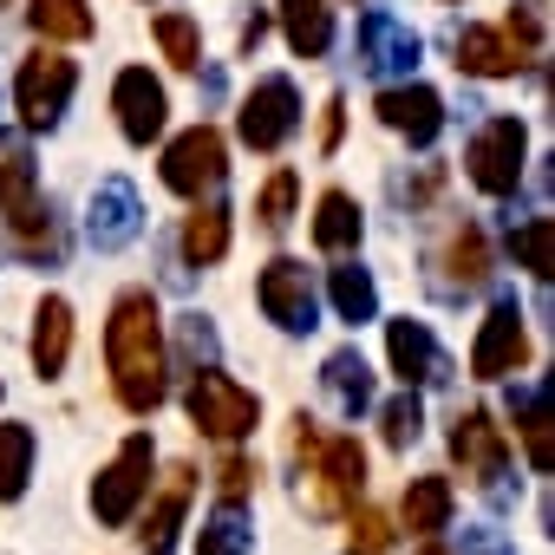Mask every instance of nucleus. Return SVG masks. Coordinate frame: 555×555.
I'll list each match as a JSON object with an SVG mask.
<instances>
[{
  "instance_id": "f257e3e1",
  "label": "nucleus",
  "mask_w": 555,
  "mask_h": 555,
  "mask_svg": "<svg viewBox=\"0 0 555 555\" xmlns=\"http://www.w3.org/2000/svg\"><path fill=\"white\" fill-rule=\"evenodd\" d=\"M105 366L112 392L131 418H151L170 392V347H164V314L151 288H125L105 321Z\"/></svg>"
},
{
  "instance_id": "f03ea898",
  "label": "nucleus",
  "mask_w": 555,
  "mask_h": 555,
  "mask_svg": "<svg viewBox=\"0 0 555 555\" xmlns=\"http://www.w3.org/2000/svg\"><path fill=\"white\" fill-rule=\"evenodd\" d=\"M451 457L464 464V477H470L496 509L522 496V483L509 477V470H516V451H509L503 425H496L483 405H470V412H457V418H451Z\"/></svg>"
},
{
  "instance_id": "7ed1b4c3",
  "label": "nucleus",
  "mask_w": 555,
  "mask_h": 555,
  "mask_svg": "<svg viewBox=\"0 0 555 555\" xmlns=\"http://www.w3.org/2000/svg\"><path fill=\"white\" fill-rule=\"evenodd\" d=\"M183 412H190V425H196L203 438H216V444H242V438H255V425H261V399H255L248 386H235L229 373H190Z\"/></svg>"
},
{
  "instance_id": "20e7f679",
  "label": "nucleus",
  "mask_w": 555,
  "mask_h": 555,
  "mask_svg": "<svg viewBox=\"0 0 555 555\" xmlns=\"http://www.w3.org/2000/svg\"><path fill=\"white\" fill-rule=\"evenodd\" d=\"M73 92H79V66L60 47H34L21 60V79H14V112H21L27 131H53L66 118Z\"/></svg>"
},
{
  "instance_id": "39448f33",
  "label": "nucleus",
  "mask_w": 555,
  "mask_h": 555,
  "mask_svg": "<svg viewBox=\"0 0 555 555\" xmlns=\"http://www.w3.org/2000/svg\"><path fill=\"white\" fill-rule=\"evenodd\" d=\"M157 177H164L170 196H190V203L216 196L222 177H229V138H222L216 125H190V131H177V138L164 144Z\"/></svg>"
},
{
  "instance_id": "423d86ee",
  "label": "nucleus",
  "mask_w": 555,
  "mask_h": 555,
  "mask_svg": "<svg viewBox=\"0 0 555 555\" xmlns=\"http://www.w3.org/2000/svg\"><path fill=\"white\" fill-rule=\"evenodd\" d=\"M151 464H157L151 431H131V438L118 444V457L92 477V516H99L105 529H125V522L144 509V496H151Z\"/></svg>"
},
{
  "instance_id": "0eeeda50",
  "label": "nucleus",
  "mask_w": 555,
  "mask_h": 555,
  "mask_svg": "<svg viewBox=\"0 0 555 555\" xmlns=\"http://www.w3.org/2000/svg\"><path fill=\"white\" fill-rule=\"evenodd\" d=\"M295 131H301V92H295V79H288V73L255 79V92H248L242 112H235V138H242L255 157H274Z\"/></svg>"
},
{
  "instance_id": "6e6552de",
  "label": "nucleus",
  "mask_w": 555,
  "mask_h": 555,
  "mask_svg": "<svg viewBox=\"0 0 555 555\" xmlns=\"http://www.w3.org/2000/svg\"><path fill=\"white\" fill-rule=\"evenodd\" d=\"M522 157H529L522 118H490V125H477V138L464 151V177L483 196H516L522 190Z\"/></svg>"
},
{
  "instance_id": "1a4fd4ad",
  "label": "nucleus",
  "mask_w": 555,
  "mask_h": 555,
  "mask_svg": "<svg viewBox=\"0 0 555 555\" xmlns=\"http://www.w3.org/2000/svg\"><path fill=\"white\" fill-rule=\"evenodd\" d=\"M255 301H261V314L282 327V334H314L321 327V288H314L308 261H295V255H274L261 268Z\"/></svg>"
},
{
  "instance_id": "9d476101",
  "label": "nucleus",
  "mask_w": 555,
  "mask_h": 555,
  "mask_svg": "<svg viewBox=\"0 0 555 555\" xmlns=\"http://www.w3.org/2000/svg\"><path fill=\"white\" fill-rule=\"evenodd\" d=\"M522 360H529V334H522V308H516V295H496L490 301V314H483V327H477V340H470V379H509V373H522Z\"/></svg>"
},
{
  "instance_id": "9b49d317",
  "label": "nucleus",
  "mask_w": 555,
  "mask_h": 555,
  "mask_svg": "<svg viewBox=\"0 0 555 555\" xmlns=\"http://www.w3.org/2000/svg\"><path fill=\"white\" fill-rule=\"evenodd\" d=\"M418 53H425V40H418L405 21H392V14H360V27H353V60H360V73L405 86L412 66H418Z\"/></svg>"
},
{
  "instance_id": "f8f14e48",
  "label": "nucleus",
  "mask_w": 555,
  "mask_h": 555,
  "mask_svg": "<svg viewBox=\"0 0 555 555\" xmlns=\"http://www.w3.org/2000/svg\"><path fill=\"white\" fill-rule=\"evenodd\" d=\"M112 112H118L125 144H151L170 125V92H164V79H151V66H125L112 79Z\"/></svg>"
},
{
  "instance_id": "ddd939ff",
  "label": "nucleus",
  "mask_w": 555,
  "mask_h": 555,
  "mask_svg": "<svg viewBox=\"0 0 555 555\" xmlns=\"http://www.w3.org/2000/svg\"><path fill=\"white\" fill-rule=\"evenodd\" d=\"M144 235V203H138V190L125 183V177H105L99 190H92V203H86V242L99 248V255H118V248H131Z\"/></svg>"
},
{
  "instance_id": "4468645a",
  "label": "nucleus",
  "mask_w": 555,
  "mask_h": 555,
  "mask_svg": "<svg viewBox=\"0 0 555 555\" xmlns=\"http://www.w3.org/2000/svg\"><path fill=\"white\" fill-rule=\"evenodd\" d=\"M386 360H392V373H399L405 392H418V386H444V379H451V360H444L438 334H431L425 321H412V314L386 321Z\"/></svg>"
},
{
  "instance_id": "2eb2a0df",
  "label": "nucleus",
  "mask_w": 555,
  "mask_h": 555,
  "mask_svg": "<svg viewBox=\"0 0 555 555\" xmlns=\"http://www.w3.org/2000/svg\"><path fill=\"white\" fill-rule=\"evenodd\" d=\"M373 112H379V125H386V131H399L412 151H431V144H438V131H444V99H438L431 86H418V79L386 86Z\"/></svg>"
},
{
  "instance_id": "dca6fc26",
  "label": "nucleus",
  "mask_w": 555,
  "mask_h": 555,
  "mask_svg": "<svg viewBox=\"0 0 555 555\" xmlns=\"http://www.w3.org/2000/svg\"><path fill=\"white\" fill-rule=\"evenodd\" d=\"M190 496H196V470H190V464H170V470H164V490L151 496V509H144V522H138V548H144V555H177Z\"/></svg>"
},
{
  "instance_id": "f3484780",
  "label": "nucleus",
  "mask_w": 555,
  "mask_h": 555,
  "mask_svg": "<svg viewBox=\"0 0 555 555\" xmlns=\"http://www.w3.org/2000/svg\"><path fill=\"white\" fill-rule=\"evenodd\" d=\"M431 268H444V274H431L438 295H477V288L490 282V242H483V229H477V222L451 229L444 248L431 255Z\"/></svg>"
},
{
  "instance_id": "a211bd4d",
  "label": "nucleus",
  "mask_w": 555,
  "mask_h": 555,
  "mask_svg": "<svg viewBox=\"0 0 555 555\" xmlns=\"http://www.w3.org/2000/svg\"><path fill=\"white\" fill-rule=\"evenodd\" d=\"M40 203V164H34V144L21 131H0V216H27Z\"/></svg>"
},
{
  "instance_id": "6ab92c4d",
  "label": "nucleus",
  "mask_w": 555,
  "mask_h": 555,
  "mask_svg": "<svg viewBox=\"0 0 555 555\" xmlns=\"http://www.w3.org/2000/svg\"><path fill=\"white\" fill-rule=\"evenodd\" d=\"M321 392L334 399L340 418L373 412V366H366V353H360V347H334L327 366H321Z\"/></svg>"
},
{
  "instance_id": "aec40b11",
  "label": "nucleus",
  "mask_w": 555,
  "mask_h": 555,
  "mask_svg": "<svg viewBox=\"0 0 555 555\" xmlns=\"http://www.w3.org/2000/svg\"><path fill=\"white\" fill-rule=\"evenodd\" d=\"M451 516H457V490H451L444 470H425V477L405 483V496H399V522H405L412 535H438V529H451Z\"/></svg>"
},
{
  "instance_id": "412c9836",
  "label": "nucleus",
  "mask_w": 555,
  "mask_h": 555,
  "mask_svg": "<svg viewBox=\"0 0 555 555\" xmlns=\"http://www.w3.org/2000/svg\"><path fill=\"white\" fill-rule=\"evenodd\" d=\"M73 360V301L66 295H47L34 308V373L40 379H60Z\"/></svg>"
},
{
  "instance_id": "4be33fe9",
  "label": "nucleus",
  "mask_w": 555,
  "mask_h": 555,
  "mask_svg": "<svg viewBox=\"0 0 555 555\" xmlns=\"http://www.w3.org/2000/svg\"><path fill=\"white\" fill-rule=\"evenodd\" d=\"M314 477L327 483V496L347 509V503H360V490H366V451H360V438H321V451H314Z\"/></svg>"
},
{
  "instance_id": "5701e85b",
  "label": "nucleus",
  "mask_w": 555,
  "mask_h": 555,
  "mask_svg": "<svg viewBox=\"0 0 555 555\" xmlns=\"http://www.w3.org/2000/svg\"><path fill=\"white\" fill-rule=\"evenodd\" d=\"M360 235H366V216H360V203H353L347 190H321V203H314V248L347 261V255L360 248Z\"/></svg>"
},
{
  "instance_id": "b1692460",
  "label": "nucleus",
  "mask_w": 555,
  "mask_h": 555,
  "mask_svg": "<svg viewBox=\"0 0 555 555\" xmlns=\"http://www.w3.org/2000/svg\"><path fill=\"white\" fill-rule=\"evenodd\" d=\"M509 418H516V431H522V444H529V464L548 477V470H555V412H548V386L509 392Z\"/></svg>"
},
{
  "instance_id": "393cba45",
  "label": "nucleus",
  "mask_w": 555,
  "mask_h": 555,
  "mask_svg": "<svg viewBox=\"0 0 555 555\" xmlns=\"http://www.w3.org/2000/svg\"><path fill=\"white\" fill-rule=\"evenodd\" d=\"M451 47H457V73H470V79H516V73H522V60L503 47L496 27H477V21H470V27H457Z\"/></svg>"
},
{
  "instance_id": "a878e982",
  "label": "nucleus",
  "mask_w": 555,
  "mask_h": 555,
  "mask_svg": "<svg viewBox=\"0 0 555 555\" xmlns=\"http://www.w3.org/2000/svg\"><path fill=\"white\" fill-rule=\"evenodd\" d=\"M327 301H334V314L340 321H353V327H366L373 314H379V282H373V268L366 261H340V268H327Z\"/></svg>"
},
{
  "instance_id": "bb28decb",
  "label": "nucleus",
  "mask_w": 555,
  "mask_h": 555,
  "mask_svg": "<svg viewBox=\"0 0 555 555\" xmlns=\"http://www.w3.org/2000/svg\"><path fill=\"white\" fill-rule=\"evenodd\" d=\"M274 14H282V34H288V47L301 60H321L334 47V8L327 0H282Z\"/></svg>"
},
{
  "instance_id": "cd10ccee",
  "label": "nucleus",
  "mask_w": 555,
  "mask_h": 555,
  "mask_svg": "<svg viewBox=\"0 0 555 555\" xmlns=\"http://www.w3.org/2000/svg\"><path fill=\"white\" fill-rule=\"evenodd\" d=\"M14 242H21V255L34 268H60L66 261V222H60V209L53 203H34L27 216H14Z\"/></svg>"
},
{
  "instance_id": "c85d7f7f",
  "label": "nucleus",
  "mask_w": 555,
  "mask_h": 555,
  "mask_svg": "<svg viewBox=\"0 0 555 555\" xmlns=\"http://www.w3.org/2000/svg\"><path fill=\"white\" fill-rule=\"evenodd\" d=\"M34 457H40L34 425L8 418V425H0V503H21V496H27V483H34Z\"/></svg>"
},
{
  "instance_id": "c756f323",
  "label": "nucleus",
  "mask_w": 555,
  "mask_h": 555,
  "mask_svg": "<svg viewBox=\"0 0 555 555\" xmlns=\"http://www.w3.org/2000/svg\"><path fill=\"white\" fill-rule=\"evenodd\" d=\"M27 21L40 47H73V40H92V0H27Z\"/></svg>"
},
{
  "instance_id": "7c9ffc66",
  "label": "nucleus",
  "mask_w": 555,
  "mask_h": 555,
  "mask_svg": "<svg viewBox=\"0 0 555 555\" xmlns=\"http://www.w3.org/2000/svg\"><path fill=\"white\" fill-rule=\"evenodd\" d=\"M229 255V209L222 203H196L183 216V261L190 268H216Z\"/></svg>"
},
{
  "instance_id": "2f4dec72",
  "label": "nucleus",
  "mask_w": 555,
  "mask_h": 555,
  "mask_svg": "<svg viewBox=\"0 0 555 555\" xmlns=\"http://www.w3.org/2000/svg\"><path fill=\"white\" fill-rule=\"evenodd\" d=\"M196 555H255V516L242 503H216L196 529Z\"/></svg>"
},
{
  "instance_id": "473e14b6",
  "label": "nucleus",
  "mask_w": 555,
  "mask_h": 555,
  "mask_svg": "<svg viewBox=\"0 0 555 555\" xmlns=\"http://www.w3.org/2000/svg\"><path fill=\"white\" fill-rule=\"evenodd\" d=\"M509 255H516V268L535 274V282H548V274H555V222L529 216L522 229H509Z\"/></svg>"
},
{
  "instance_id": "72a5a7b5",
  "label": "nucleus",
  "mask_w": 555,
  "mask_h": 555,
  "mask_svg": "<svg viewBox=\"0 0 555 555\" xmlns=\"http://www.w3.org/2000/svg\"><path fill=\"white\" fill-rule=\"evenodd\" d=\"M151 40L164 47V60H170L177 73H196V66H203V34H196L190 14H157V21H151Z\"/></svg>"
},
{
  "instance_id": "f704fd0d",
  "label": "nucleus",
  "mask_w": 555,
  "mask_h": 555,
  "mask_svg": "<svg viewBox=\"0 0 555 555\" xmlns=\"http://www.w3.org/2000/svg\"><path fill=\"white\" fill-rule=\"evenodd\" d=\"M295 203H301V177H295V170H274V177L255 190V222H261L268 235H282V229L295 222Z\"/></svg>"
},
{
  "instance_id": "c9c22d12",
  "label": "nucleus",
  "mask_w": 555,
  "mask_h": 555,
  "mask_svg": "<svg viewBox=\"0 0 555 555\" xmlns=\"http://www.w3.org/2000/svg\"><path fill=\"white\" fill-rule=\"evenodd\" d=\"M503 34V47L529 66L535 53H542V34H548V21H542V0H509V21L496 27Z\"/></svg>"
},
{
  "instance_id": "e433bc0d",
  "label": "nucleus",
  "mask_w": 555,
  "mask_h": 555,
  "mask_svg": "<svg viewBox=\"0 0 555 555\" xmlns=\"http://www.w3.org/2000/svg\"><path fill=\"white\" fill-rule=\"evenodd\" d=\"M216 353H222V340H216L209 314H177V360L190 373H216Z\"/></svg>"
},
{
  "instance_id": "4c0bfd02",
  "label": "nucleus",
  "mask_w": 555,
  "mask_h": 555,
  "mask_svg": "<svg viewBox=\"0 0 555 555\" xmlns=\"http://www.w3.org/2000/svg\"><path fill=\"white\" fill-rule=\"evenodd\" d=\"M379 425H386V444H392V451L418 444V431H425V405H418V392L386 399V405H379Z\"/></svg>"
},
{
  "instance_id": "58836bf2",
  "label": "nucleus",
  "mask_w": 555,
  "mask_h": 555,
  "mask_svg": "<svg viewBox=\"0 0 555 555\" xmlns=\"http://www.w3.org/2000/svg\"><path fill=\"white\" fill-rule=\"evenodd\" d=\"M386 548H392V516L360 503L353 509V555H386Z\"/></svg>"
},
{
  "instance_id": "ea45409f",
  "label": "nucleus",
  "mask_w": 555,
  "mask_h": 555,
  "mask_svg": "<svg viewBox=\"0 0 555 555\" xmlns=\"http://www.w3.org/2000/svg\"><path fill=\"white\" fill-rule=\"evenodd\" d=\"M255 483H261V464H255V457L229 451V457L216 464V490H222V503H242V496H248Z\"/></svg>"
},
{
  "instance_id": "a19ab883",
  "label": "nucleus",
  "mask_w": 555,
  "mask_h": 555,
  "mask_svg": "<svg viewBox=\"0 0 555 555\" xmlns=\"http://www.w3.org/2000/svg\"><path fill=\"white\" fill-rule=\"evenodd\" d=\"M457 555H516V542L503 529H490V522H464L457 529Z\"/></svg>"
},
{
  "instance_id": "79ce46f5",
  "label": "nucleus",
  "mask_w": 555,
  "mask_h": 555,
  "mask_svg": "<svg viewBox=\"0 0 555 555\" xmlns=\"http://www.w3.org/2000/svg\"><path fill=\"white\" fill-rule=\"evenodd\" d=\"M340 138H347V99L334 92V99L321 105V151H340Z\"/></svg>"
},
{
  "instance_id": "37998d69",
  "label": "nucleus",
  "mask_w": 555,
  "mask_h": 555,
  "mask_svg": "<svg viewBox=\"0 0 555 555\" xmlns=\"http://www.w3.org/2000/svg\"><path fill=\"white\" fill-rule=\"evenodd\" d=\"M261 34H268V14H248V21H242V53L261 47Z\"/></svg>"
},
{
  "instance_id": "c03bdc74",
  "label": "nucleus",
  "mask_w": 555,
  "mask_h": 555,
  "mask_svg": "<svg viewBox=\"0 0 555 555\" xmlns=\"http://www.w3.org/2000/svg\"><path fill=\"white\" fill-rule=\"evenodd\" d=\"M418 555H451V548H438V542H425V548H418Z\"/></svg>"
}]
</instances>
